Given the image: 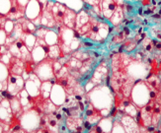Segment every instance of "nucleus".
<instances>
[{"label": "nucleus", "instance_id": "f257e3e1", "mask_svg": "<svg viewBox=\"0 0 161 133\" xmlns=\"http://www.w3.org/2000/svg\"><path fill=\"white\" fill-rule=\"evenodd\" d=\"M24 87V81L22 79L21 75H16L9 73L8 76V91L13 94L14 96H16L19 92H21V90Z\"/></svg>", "mask_w": 161, "mask_h": 133}, {"label": "nucleus", "instance_id": "f03ea898", "mask_svg": "<svg viewBox=\"0 0 161 133\" xmlns=\"http://www.w3.org/2000/svg\"><path fill=\"white\" fill-rule=\"evenodd\" d=\"M103 25H104L103 23L99 22V21L96 20L95 18L90 16V27H89V31H88V33L84 37H85L86 39H91V40H98L97 36H99L100 31H101V27Z\"/></svg>", "mask_w": 161, "mask_h": 133}, {"label": "nucleus", "instance_id": "7ed1b4c3", "mask_svg": "<svg viewBox=\"0 0 161 133\" xmlns=\"http://www.w3.org/2000/svg\"><path fill=\"white\" fill-rule=\"evenodd\" d=\"M101 11L104 15V18H110L113 15V13L118 8V3L115 0H101Z\"/></svg>", "mask_w": 161, "mask_h": 133}, {"label": "nucleus", "instance_id": "20e7f679", "mask_svg": "<svg viewBox=\"0 0 161 133\" xmlns=\"http://www.w3.org/2000/svg\"><path fill=\"white\" fill-rule=\"evenodd\" d=\"M25 13V8L18 2V0H11V8L7 14V17L11 20L22 18Z\"/></svg>", "mask_w": 161, "mask_h": 133}, {"label": "nucleus", "instance_id": "39448f33", "mask_svg": "<svg viewBox=\"0 0 161 133\" xmlns=\"http://www.w3.org/2000/svg\"><path fill=\"white\" fill-rule=\"evenodd\" d=\"M66 10H67V7L60 3H55L54 6L53 7V10H52L53 17L60 25H64Z\"/></svg>", "mask_w": 161, "mask_h": 133}, {"label": "nucleus", "instance_id": "423d86ee", "mask_svg": "<svg viewBox=\"0 0 161 133\" xmlns=\"http://www.w3.org/2000/svg\"><path fill=\"white\" fill-rule=\"evenodd\" d=\"M85 115L87 117V120L91 123H97L102 118V114L100 110L96 109L92 104H87V109H85Z\"/></svg>", "mask_w": 161, "mask_h": 133}, {"label": "nucleus", "instance_id": "0eeeda50", "mask_svg": "<svg viewBox=\"0 0 161 133\" xmlns=\"http://www.w3.org/2000/svg\"><path fill=\"white\" fill-rule=\"evenodd\" d=\"M9 73L16 74V75H21L24 71V63L20 59H18L16 56H10L9 59Z\"/></svg>", "mask_w": 161, "mask_h": 133}, {"label": "nucleus", "instance_id": "6e6552de", "mask_svg": "<svg viewBox=\"0 0 161 133\" xmlns=\"http://www.w3.org/2000/svg\"><path fill=\"white\" fill-rule=\"evenodd\" d=\"M147 83L149 84V86L152 87L156 91H160V86H161V81L157 78L156 75H154L152 72L149 74L147 77Z\"/></svg>", "mask_w": 161, "mask_h": 133}, {"label": "nucleus", "instance_id": "1a4fd4ad", "mask_svg": "<svg viewBox=\"0 0 161 133\" xmlns=\"http://www.w3.org/2000/svg\"><path fill=\"white\" fill-rule=\"evenodd\" d=\"M123 19V11H122V8H117V10L113 13V15L110 18V21L111 23L113 25H119V23L121 22Z\"/></svg>", "mask_w": 161, "mask_h": 133}, {"label": "nucleus", "instance_id": "9d476101", "mask_svg": "<svg viewBox=\"0 0 161 133\" xmlns=\"http://www.w3.org/2000/svg\"><path fill=\"white\" fill-rule=\"evenodd\" d=\"M9 102H10V109H12V113H13V114L16 115L18 114V111L22 109V106H21L20 102L16 99V96Z\"/></svg>", "mask_w": 161, "mask_h": 133}, {"label": "nucleus", "instance_id": "9b49d317", "mask_svg": "<svg viewBox=\"0 0 161 133\" xmlns=\"http://www.w3.org/2000/svg\"><path fill=\"white\" fill-rule=\"evenodd\" d=\"M35 68H36V63L34 61H26L24 62V70L27 73H32L34 72Z\"/></svg>", "mask_w": 161, "mask_h": 133}, {"label": "nucleus", "instance_id": "f8f14e48", "mask_svg": "<svg viewBox=\"0 0 161 133\" xmlns=\"http://www.w3.org/2000/svg\"><path fill=\"white\" fill-rule=\"evenodd\" d=\"M142 45H143V47H144V50H145L146 51H148V52L151 51H152V48L154 47V46H153V44H152V40H151L150 39H144Z\"/></svg>", "mask_w": 161, "mask_h": 133}, {"label": "nucleus", "instance_id": "ddd939ff", "mask_svg": "<svg viewBox=\"0 0 161 133\" xmlns=\"http://www.w3.org/2000/svg\"><path fill=\"white\" fill-rule=\"evenodd\" d=\"M125 33L124 32H121V33H119L117 36H115L114 37V39H113V41L114 43H116V44H118V43H121V41H123V40H125Z\"/></svg>", "mask_w": 161, "mask_h": 133}, {"label": "nucleus", "instance_id": "4468645a", "mask_svg": "<svg viewBox=\"0 0 161 133\" xmlns=\"http://www.w3.org/2000/svg\"><path fill=\"white\" fill-rule=\"evenodd\" d=\"M1 95H2V97H3V98H5V99H7L8 101H11V100L13 99V98L15 97L13 94H11L8 90L2 91V92H1Z\"/></svg>", "mask_w": 161, "mask_h": 133}, {"label": "nucleus", "instance_id": "2eb2a0df", "mask_svg": "<svg viewBox=\"0 0 161 133\" xmlns=\"http://www.w3.org/2000/svg\"><path fill=\"white\" fill-rule=\"evenodd\" d=\"M83 1L86 2L88 5H91V6L99 5L101 3V0H83Z\"/></svg>", "mask_w": 161, "mask_h": 133}, {"label": "nucleus", "instance_id": "dca6fc26", "mask_svg": "<svg viewBox=\"0 0 161 133\" xmlns=\"http://www.w3.org/2000/svg\"><path fill=\"white\" fill-rule=\"evenodd\" d=\"M83 127L85 128L86 130L90 131L91 129H92L93 125H92V123H91L90 121H88V120H84V121H83Z\"/></svg>", "mask_w": 161, "mask_h": 133}, {"label": "nucleus", "instance_id": "f3484780", "mask_svg": "<svg viewBox=\"0 0 161 133\" xmlns=\"http://www.w3.org/2000/svg\"><path fill=\"white\" fill-rule=\"evenodd\" d=\"M157 95H158V93H157L156 90H150L149 91V98H150L151 100L154 101L157 98Z\"/></svg>", "mask_w": 161, "mask_h": 133}, {"label": "nucleus", "instance_id": "a211bd4d", "mask_svg": "<svg viewBox=\"0 0 161 133\" xmlns=\"http://www.w3.org/2000/svg\"><path fill=\"white\" fill-rule=\"evenodd\" d=\"M117 114H118V108L117 107H114L113 109H112V110H111V116L115 117Z\"/></svg>", "mask_w": 161, "mask_h": 133}, {"label": "nucleus", "instance_id": "6ab92c4d", "mask_svg": "<svg viewBox=\"0 0 161 133\" xmlns=\"http://www.w3.org/2000/svg\"><path fill=\"white\" fill-rule=\"evenodd\" d=\"M125 8H127V11H128L129 13H131L132 11H134V8H132V6L130 5V4H127V5H125Z\"/></svg>", "mask_w": 161, "mask_h": 133}, {"label": "nucleus", "instance_id": "aec40b11", "mask_svg": "<svg viewBox=\"0 0 161 133\" xmlns=\"http://www.w3.org/2000/svg\"><path fill=\"white\" fill-rule=\"evenodd\" d=\"M153 46H154L157 51H161V43H160V41H157V43L154 45H153Z\"/></svg>", "mask_w": 161, "mask_h": 133}, {"label": "nucleus", "instance_id": "412c9836", "mask_svg": "<svg viewBox=\"0 0 161 133\" xmlns=\"http://www.w3.org/2000/svg\"><path fill=\"white\" fill-rule=\"evenodd\" d=\"M156 103H158V104H161V92L157 95V98H156Z\"/></svg>", "mask_w": 161, "mask_h": 133}, {"label": "nucleus", "instance_id": "4be33fe9", "mask_svg": "<svg viewBox=\"0 0 161 133\" xmlns=\"http://www.w3.org/2000/svg\"><path fill=\"white\" fill-rule=\"evenodd\" d=\"M123 32L125 33V36H128V35H130V29H129V28H127V27L125 28V29H124V31H123Z\"/></svg>", "mask_w": 161, "mask_h": 133}, {"label": "nucleus", "instance_id": "5701e85b", "mask_svg": "<svg viewBox=\"0 0 161 133\" xmlns=\"http://www.w3.org/2000/svg\"><path fill=\"white\" fill-rule=\"evenodd\" d=\"M142 4L143 5H149V4H151V0H142Z\"/></svg>", "mask_w": 161, "mask_h": 133}, {"label": "nucleus", "instance_id": "b1692460", "mask_svg": "<svg viewBox=\"0 0 161 133\" xmlns=\"http://www.w3.org/2000/svg\"><path fill=\"white\" fill-rule=\"evenodd\" d=\"M55 118H57L58 121L59 120H62V115L60 114H55Z\"/></svg>", "mask_w": 161, "mask_h": 133}, {"label": "nucleus", "instance_id": "393cba45", "mask_svg": "<svg viewBox=\"0 0 161 133\" xmlns=\"http://www.w3.org/2000/svg\"><path fill=\"white\" fill-rule=\"evenodd\" d=\"M84 45H85V46H89V47H92L93 46V45L91 44V43H88V41H85V43H84Z\"/></svg>", "mask_w": 161, "mask_h": 133}, {"label": "nucleus", "instance_id": "a878e982", "mask_svg": "<svg viewBox=\"0 0 161 133\" xmlns=\"http://www.w3.org/2000/svg\"><path fill=\"white\" fill-rule=\"evenodd\" d=\"M152 17L154 19H160L161 18V16L159 15V14H154V15H152Z\"/></svg>", "mask_w": 161, "mask_h": 133}, {"label": "nucleus", "instance_id": "bb28decb", "mask_svg": "<svg viewBox=\"0 0 161 133\" xmlns=\"http://www.w3.org/2000/svg\"><path fill=\"white\" fill-rule=\"evenodd\" d=\"M145 38H146V34H145V33H142V34H141V39H142V40H144Z\"/></svg>", "mask_w": 161, "mask_h": 133}, {"label": "nucleus", "instance_id": "cd10ccee", "mask_svg": "<svg viewBox=\"0 0 161 133\" xmlns=\"http://www.w3.org/2000/svg\"><path fill=\"white\" fill-rule=\"evenodd\" d=\"M158 66H159V71H161V61H159Z\"/></svg>", "mask_w": 161, "mask_h": 133}, {"label": "nucleus", "instance_id": "c85d7f7f", "mask_svg": "<svg viewBox=\"0 0 161 133\" xmlns=\"http://www.w3.org/2000/svg\"><path fill=\"white\" fill-rule=\"evenodd\" d=\"M125 25H129V24H130V21H125Z\"/></svg>", "mask_w": 161, "mask_h": 133}, {"label": "nucleus", "instance_id": "c756f323", "mask_svg": "<svg viewBox=\"0 0 161 133\" xmlns=\"http://www.w3.org/2000/svg\"><path fill=\"white\" fill-rule=\"evenodd\" d=\"M151 3L155 5V4H156V1H155V0H151Z\"/></svg>", "mask_w": 161, "mask_h": 133}, {"label": "nucleus", "instance_id": "7c9ffc66", "mask_svg": "<svg viewBox=\"0 0 161 133\" xmlns=\"http://www.w3.org/2000/svg\"><path fill=\"white\" fill-rule=\"evenodd\" d=\"M138 12H139V14H142V8H139Z\"/></svg>", "mask_w": 161, "mask_h": 133}, {"label": "nucleus", "instance_id": "2f4dec72", "mask_svg": "<svg viewBox=\"0 0 161 133\" xmlns=\"http://www.w3.org/2000/svg\"><path fill=\"white\" fill-rule=\"evenodd\" d=\"M157 38H158V39H161V35H160V34L157 35Z\"/></svg>", "mask_w": 161, "mask_h": 133}, {"label": "nucleus", "instance_id": "473e14b6", "mask_svg": "<svg viewBox=\"0 0 161 133\" xmlns=\"http://www.w3.org/2000/svg\"><path fill=\"white\" fill-rule=\"evenodd\" d=\"M1 103H2V99L0 98V104H1Z\"/></svg>", "mask_w": 161, "mask_h": 133}, {"label": "nucleus", "instance_id": "72a5a7b5", "mask_svg": "<svg viewBox=\"0 0 161 133\" xmlns=\"http://www.w3.org/2000/svg\"><path fill=\"white\" fill-rule=\"evenodd\" d=\"M159 15H160V16H161V9H160V10H159Z\"/></svg>", "mask_w": 161, "mask_h": 133}, {"label": "nucleus", "instance_id": "f704fd0d", "mask_svg": "<svg viewBox=\"0 0 161 133\" xmlns=\"http://www.w3.org/2000/svg\"><path fill=\"white\" fill-rule=\"evenodd\" d=\"M137 1H141V0H137Z\"/></svg>", "mask_w": 161, "mask_h": 133}, {"label": "nucleus", "instance_id": "c9c22d12", "mask_svg": "<svg viewBox=\"0 0 161 133\" xmlns=\"http://www.w3.org/2000/svg\"><path fill=\"white\" fill-rule=\"evenodd\" d=\"M38 1H39V0H38Z\"/></svg>", "mask_w": 161, "mask_h": 133}]
</instances>
